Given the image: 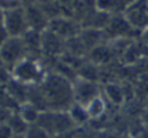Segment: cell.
<instances>
[{"instance_id": "cb8c5ba5", "label": "cell", "mask_w": 148, "mask_h": 138, "mask_svg": "<svg viewBox=\"0 0 148 138\" xmlns=\"http://www.w3.org/2000/svg\"><path fill=\"white\" fill-rule=\"evenodd\" d=\"M145 113H147V116H148V109H147V112H145Z\"/></svg>"}, {"instance_id": "ffe728a7", "label": "cell", "mask_w": 148, "mask_h": 138, "mask_svg": "<svg viewBox=\"0 0 148 138\" xmlns=\"http://www.w3.org/2000/svg\"><path fill=\"white\" fill-rule=\"evenodd\" d=\"M61 6L64 8L65 15H71V11L73 10V7L79 3V0H60Z\"/></svg>"}, {"instance_id": "277c9868", "label": "cell", "mask_w": 148, "mask_h": 138, "mask_svg": "<svg viewBox=\"0 0 148 138\" xmlns=\"http://www.w3.org/2000/svg\"><path fill=\"white\" fill-rule=\"evenodd\" d=\"M26 57H29V54L22 37H8L0 43L1 66H6L11 71L18 62H21Z\"/></svg>"}, {"instance_id": "44dd1931", "label": "cell", "mask_w": 148, "mask_h": 138, "mask_svg": "<svg viewBox=\"0 0 148 138\" xmlns=\"http://www.w3.org/2000/svg\"><path fill=\"white\" fill-rule=\"evenodd\" d=\"M53 138H76V128L72 130V131L60 133V134H57V135H54Z\"/></svg>"}, {"instance_id": "7c38bea8", "label": "cell", "mask_w": 148, "mask_h": 138, "mask_svg": "<svg viewBox=\"0 0 148 138\" xmlns=\"http://www.w3.org/2000/svg\"><path fill=\"white\" fill-rule=\"evenodd\" d=\"M101 84H103V95L108 101V104L116 106V108H121L126 104V94H125L123 83L110 80V82H105Z\"/></svg>"}, {"instance_id": "9c48e42d", "label": "cell", "mask_w": 148, "mask_h": 138, "mask_svg": "<svg viewBox=\"0 0 148 138\" xmlns=\"http://www.w3.org/2000/svg\"><path fill=\"white\" fill-rule=\"evenodd\" d=\"M49 29L66 41V40L76 37L80 33V31L83 29V27L79 21H76L69 15H61V17L50 21Z\"/></svg>"}, {"instance_id": "4fadbf2b", "label": "cell", "mask_w": 148, "mask_h": 138, "mask_svg": "<svg viewBox=\"0 0 148 138\" xmlns=\"http://www.w3.org/2000/svg\"><path fill=\"white\" fill-rule=\"evenodd\" d=\"M116 54L114 51V48L111 47V44L108 41H104L103 44H100V46H97L96 48H93L91 51H89L87 54V61H90L93 62L94 65L97 66H104V65H108L111 61L114 59Z\"/></svg>"}, {"instance_id": "ac0fdd59", "label": "cell", "mask_w": 148, "mask_h": 138, "mask_svg": "<svg viewBox=\"0 0 148 138\" xmlns=\"http://www.w3.org/2000/svg\"><path fill=\"white\" fill-rule=\"evenodd\" d=\"M22 138H51V135L47 131H45L40 126L32 124V126H29L28 131L25 133V135Z\"/></svg>"}, {"instance_id": "3957f363", "label": "cell", "mask_w": 148, "mask_h": 138, "mask_svg": "<svg viewBox=\"0 0 148 138\" xmlns=\"http://www.w3.org/2000/svg\"><path fill=\"white\" fill-rule=\"evenodd\" d=\"M38 126H40L45 131H47L51 138L60 133L72 131L76 128V126L71 119L68 111H51V109H45L40 113Z\"/></svg>"}, {"instance_id": "2e32d148", "label": "cell", "mask_w": 148, "mask_h": 138, "mask_svg": "<svg viewBox=\"0 0 148 138\" xmlns=\"http://www.w3.org/2000/svg\"><path fill=\"white\" fill-rule=\"evenodd\" d=\"M68 113H69L71 119L73 120V123H75V126H76V128L77 127L89 126L91 123L90 116H89V113H87L86 106L80 105V104H77V102H73V104L69 106Z\"/></svg>"}, {"instance_id": "30bf717a", "label": "cell", "mask_w": 148, "mask_h": 138, "mask_svg": "<svg viewBox=\"0 0 148 138\" xmlns=\"http://www.w3.org/2000/svg\"><path fill=\"white\" fill-rule=\"evenodd\" d=\"M123 14L130 24L141 32L148 27V0H134L127 4Z\"/></svg>"}, {"instance_id": "6da1fadb", "label": "cell", "mask_w": 148, "mask_h": 138, "mask_svg": "<svg viewBox=\"0 0 148 138\" xmlns=\"http://www.w3.org/2000/svg\"><path fill=\"white\" fill-rule=\"evenodd\" d=\"M40 91L45 99L46 109L51 111H68L75 102L73 98V82L61 76L60 73L49 72Z\"/></svg>"}, {"instance_id": "603a6c76", "label": "cell", "mask_w": 148, "mask_h": 138, "mask_svg": "<svg viewBox=\"0 0 148 138\" xmlns=\"http://www.w3.org/2000/svg\"><path fill=\"white\" fill-rule=\"evenodd\" d=\"M21 3H22V6L25 7L28 6V4H32V3H36V0H19Z\"/></svg>"}, {"instance_id": "9a60e30c", "label": "cell", "mask_w": 148, "mask_h": 138, "mask_svg": "<svg viewBox=\"0 0 148 138\" xmlns=\"http://www.w3.org/2000/svg\"><path fill=\"white\" fill-rule=\"evenodd\" d=\"M42 111H43V109H42L40 106H38L36 104H33L32 101H26L24 104H21L18 115L22 118V120L25 122L26 124L32 126V124H36V123H38Z\"/></svg>"}, {"instance_id": "52a82bcc", "label": "cell", "mask_w": 148, "mask_h": 138, "mask_svg": "<svg viewBox=\"0 0 148 138\" xmlns=\"http://www.w3.org/2000/svg\"><path fill=\"white\" fill-rule=\"evenodd\" d=\"M103 94V84L98 82H91L82 77L73 80V98L75 102L86 106L90 101Z\"/></svg>"}, {"instance_id": "5b68a950", "label": "cell", "mask_w": 148, "mask_h": 138, "mask_svg": "<svg viewBox=\"0 0 148 138\" xmlns=\"http://www.w3.org/2000/svg\"><path fill=\"white\" fill-rule=\"evenodd\" d=\"M1 28L8 33L10 37H22L29 29L24 7L1 10Z\"/></svg>"}, {"instance_id": "5bb4252c", "label": "cell", "mask_w": 148, "mask_h": 138, "mask_svg": "<svg viewBox=\"0 0 148 138\" xmlns=\"http://www.w3.org/2000/svg\"><path fill=\"white\" fill-rule=\"evenodd\" d=\"M86 109H87V113L90 116L91 123L93 122H98L107 115V111H108V101L104 98V95H98L97 98H94L93 101H90L87 105H86Z\"/></svg>"}, {"instance_id": "e0dca14e", "label": "cell", "mask_w": 148, "mask_h": 138, "mask_svg": "<svg viewBox=\"0 0 148 138\" xmlns=\"http://www.w3.org/2000/svg\"><path fill=\"white\" fill-rule=\"evenodd\" d=\"M96 4L98 10L105 11L111 15L125 13L127 7V3L125 0H96Z\"/></svg>"}, {"instance_id": "8992f818", "label": "cell", "mask_w": 148, "mask_h": 138, "mask_svg": "<svg viewBox=\"0 0 148 138\" xmlns=\"http://www.w3.org/2000/svg\"><path fill=\"white\" fill-rule=\"evenodd\" d=\"M107 41L122 39H136L140 36V32L130 24L125 14H115L110 20V24L104 29Z\"/></svg>"}, {"instance_id": "7402d4cb", "label": "cell", "mask_w": 148, "mask_h": 138, "mask_svg": "<svg viewBox=\"0 0 148 138\" xmlns=\"http://www.w3.org/2000/svg\"><path fill=\"white\" fill-rule=\"evenodd\" d=\"M138 39L141 40V43L144 44L145 47H148V27L145 29H143L141 32H140V36H138Z\"/></svg>"}, {"instance_id": "ba28073f", "label": "cell", "mask_w": 148, "mask_h": 138, "mask_svg": "<svg viewBox=\"0 0 148 138\" xmlns=\"http://www.w3.org/2000/svg\"><path fill=\"white\" fill-rule=\"evenodd\" d=\"M66 51V41L49 28L42 32V57L43 59H58Z\"/></svg>"}, {"instance_id": "8fae6325", "label": "cell", "mask_w": 148, "mask_h": 138, "mask_svg": "<svg viewBox=\"0 0 148 138\" xmlns=\"http://www.w3.org/2000/svg\"><path fill=\"white\" fill-rule=\"evenodd\" d=\"M24 8H25V14H26V20H28L29 29L38 31V32H43V31H46L49 28L50 20L45 14V11L42 10L40 4L32 3V4L25 6Z\"/></svg>"}, {"instance_id": "d6986e66", "label": "cell", "mask_w": 148, "mask_h": 138, "mask_svg": "<svg viewBox=\"0 0 148 138\" xmlns=\"http://www.w3.org/2000/svg\"><path fill=\"white\" fill-rule=\"evenodd\" d=\"M0 138H17L13 127L7 122H1L0 124Z\"/></svg>"}, {"instance_id": "7a4b0ae2", "label": "cell", "mask_w": 148, "mask_h": 138, "mask_svg": "<svg viewBox=\"0 0 148 138\" xmlns=\"http://www.w3.org/2000/svg\"><path fill=\"white\" fill-rule=\"evenodd\" d=\"M45 62L36 57H26L11 69V76L26 87H40L47 77Z\"/></svg>"}]
</instances>
